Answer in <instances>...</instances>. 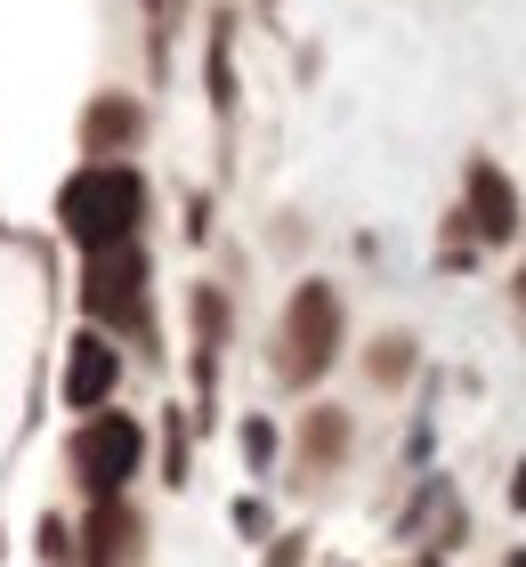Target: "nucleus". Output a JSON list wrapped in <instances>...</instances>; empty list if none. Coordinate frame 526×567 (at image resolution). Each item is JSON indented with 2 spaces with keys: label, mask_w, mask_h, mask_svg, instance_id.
Instances as JSON below:
<instances>
[{
  "label": "nucleus",
  "mask_w": 526,
  "mask_h": 567,
  "mask_svg": "<svg viewBox=\"0 0 526 567\" xmlns=\"http://www.w3.org/2000/svg\"><path fill=\"white\" fill-rule=\"evenodd\" d=\"M138 212H146V187H138L130 163H90L82 178H65V195H58V219L82 251L130 244L138 236Z\"/></svg>",
  "instance_id": "f257e3e1"
},
{
  "label": "nucleus",
  "mask_w": 526,
  "mask_h": 567,
  "mask_svg": "<svg viewBox=\"0 0 526 567\" xmlns=\"http://www.w3.org/2000/svg\"><path fill=\"white\" fill-rule=\"evenodd\" d=\"M340 349V300L324 292V284H308V292L283 308V332H276V373L283 381H316L332 365Z\"/></svg>",
  "instance_id": "f03ea898"
},
{
  "label": "nucleus",
  "mask_w": 526,
  "mask_h": 567,
  "mask_svg": "<svg viewBox=\"0 0 526 567\" xmlns=\"http://www.w3.org/2000/svg\"><path fill=\"white\" fill-rule=\"evenodd\" d=\"M138 454H146V430L130 422V414H90V430L73 437V471H82V486L97 503H114L130 471H138Z\"/></svg>",
  "instance_id": "7ed1b4c3"
},
{
  "label": "nucleus",
  "mask_w": 526,
  "mask_h": 567,
  "mask_svg": "<svg viewBox=\"0 0 526 567\" xmlns=\"http://www.w3.org/2000/svg\"><path fill=\"white\" fill-rule=\"evenodd\" d=\"M138 284H146V260H138V244H105V251H90V284H82L90 317L138 324Z\"/></svg>",
  "instance_id": "20e7f679"
},
{
  "label": "nucleus",
  "mask_w": 526,
  "mask_h": 567,
  "mask_svg": "<svg viewBox=\"0 0 526 567\" xmlns=\"http://www.w3.org/2000/svg\"><path fill=\"white\" fill-rule=\"evenodd\" d=\"M470 227H478L486 244H503L510 227H518V187L494 163H470Z\"/></svg>",
  "instance_id": "39448f33"
},
{
  "label": "nucleus",
  "mask_w": 526,
  "mask_h": 567,
  "mask_svg": "<svg viewBox=\"0 0 526 567\" xmlns=\"http://www.w3.org/2000/svg\"><path fill=\"white\" fill-rule=\"evenodd\" d=\"M105 390H114V349L97 341V332H82L73 341V365H65V405H105Z\"/></svg>",
  "instance_id": "423d86ee"
},
{
  "label": "nucleus",
  "mask_w": 526,
  "mask_h": 567,
  "mask_svg": "<svg viewBox=\"0 0 526 567\" xmlns=\"http://www.w3.org/2000/svg\"><path fill=\"white\" fill-rule=\"evenodd\" d=\"M130 131H138V106H114V97H105V106L90 114V154H105V146H122Z\"/></svg>",
  "instance_id": "0eeeda50"
},
{
  "label": "nucleus",
  "mask_w": 526,
  "mask_h": 567,
  "mask_svg": "<svg viewBox=\"0 0 526 567\" xmlns=\"http://www.w3.org/2000/svg\"><path fill=\"white\" fill-rule=\"evenodd\" d=\"M518 511H526V462H518Z\"/></svg>",
  "instance_id": "6e6552de"
},
{
  "label": "nucleus",
  "mask_w": 526,
  "mask_h": 567,
  "mask_svg": "<svg viewBox=\"0 0 526 567\" xmlns=\"http://www.w3.org/2000/svg\"><path fill=\"white\" fill-rule=\"evenodd\" d=\"M510 567H526V551H518V559H510Z\"/></svg>",
  "instance_id": "1a4fd4ad"
}]
</instances>
